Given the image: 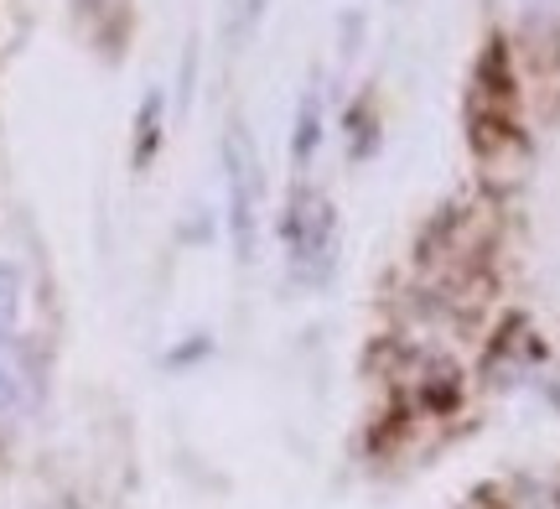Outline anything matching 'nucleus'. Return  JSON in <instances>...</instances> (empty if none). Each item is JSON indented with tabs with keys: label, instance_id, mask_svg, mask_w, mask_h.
<instances>
[{
	"label": "nucleus",
	"instance_id": "3",
	"mask_svg": "<svg viewBox=\"0 0 560 509\" xmlns=\"http://www.w3.org/2000/svg\"><path fill=\"white\" fill-rule=\"evenodd\" d=\"M317 146H322V104H317V94H306L296 109V166L312 162Z\"/></svg>",
	"mask_w": 560,
	"mask_h": 509
},
{
	"label": "nucleus",
	"instance_id": "5",
	"mask_svg": "<svg viewBox=\"0 0 560 509\" xmlns=\"http://www.w3.org/2000/svg\"><path fill=\"white\" fill-rule=\"evenodd\" d=\"M550 401L560 406V374H550Z\"/></svg>",
	"mask_w": 560,
	"mask_h": 509
},
{
	"label": "nucleus",
	"instance_id": "4",
	"mask_svg": "<svg viewBox=\"0 0 560 509\" xmlns=\"http://www.w3.org/2000/svg\"><path fill=\"white\" fill-rule=\"evenodd\" d=\"M16 306H21V276H16V265H5V261H0V354L11 348Z\"/></svg>",
	"mask_w": 560,
	"mask_h": 509
},
{
	"label": "nucleus",
	"instance_id": "1",
	"mask_svg": "<svg viewBox=\"0 0 560 509\" xmlns=\"http://www.w3.org/2000/svg\"><path fill=\"white\" fill-rule=\"evenodd\" d=\"M223 172H229V229H234V250L249 261L255 240H260V157H255V141L244 136V125H229Z\"/></svg>",
	"mask_w": 560,
	"mask_h": 509
},
{
	"label": "nucleus",
	"instance_id": "2",
	"mask_svg": "<svg viewBox=\"0 0 560 509\" xmlns=\"http://www.w3.org/2000/svg\"><path fill=\"white\" fill-rule=\"evenodd\" d=\"M285 250L306 281H322L332 270V213L312 187H301L291 198V213H285Z\"/></svg>",
	"mask_w": 560,
	"mask_h": 509
}]
</instances>
